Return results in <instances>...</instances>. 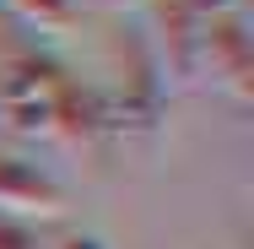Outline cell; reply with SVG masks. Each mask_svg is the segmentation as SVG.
Returning <instances> with one entry per match:
<instances>
[{
    "label": "cell",
    "mask_w": 254,
    "mask_h": 249,
    "mask_svg": "<svg viewBox=\"0 0 254 249\" xmlns=\"http://www.w3.org/2000/svg\"><path fill=\"white\" fill-rule=\"evenodd\" d=\"M195 76H211V87H222L233 103H254V38L238 5L200 22Z\"/></svg>",
    "instance_id": "obj_1"
},
{
    "label": "cell",
    "mask_w": 254,
    "mask_h": 249,
    "mask_svg": "<svg viewBox=\"0 0 254 249\" xmlns=\"http://www.w3.org/2000/svg\"><path fill=\"white\" fill-rule=\"evenodd\" d=\"M114 54H119V114L135 119L141 130H152L157 108L168 98V82H162V65H157L146 33H125L114 44Z\"/></svg>",
    "instance_id": "obj_2"
},
{
    "label": "cell",
    "mask_w": 254,
    "mask_h": 249,
    "mask_svg": "<svg viewBox=\"0 0 254 249\" xmlns=\"http://www.w3.org/2000/svg\"><path fill=\"white\" fill-rule=\"evenodd\" d=\"M200 11L195 0H152V44L157 65H162V82H195V54H200Z\"/></svg>",
    "instance_id": "obj_3"
},
{
    "label": "cell",
    "mask_w": 254,
    "mask_h": 249,
    "mask_svg": "<svg viewBox=\"0 0 254 249\" xmlns=\"http://www.w3.org/2000/svg\"><path fill=\"white\" fill-rule=\"evenodd\" d=\"M60 211H70V190L49 168L0 152V217H22L27 222V217H60Z\"/></svg>",
    "instance_id": "obj_4"
},
{
    "label": "cell",
    "mask_w": 254,
    "mask_h": 249,
    "mask_svg": "<svg viewBox=\"0 0 254 249\" xmlns=\"http://www.w3.org/2000/svg\"><path fill=\"white\" fill-rule=\"evenodd\" d=\"M108 125H114L108 108H103L81 82H70V71H65L60 87H54V103H49V136H65L70 147H92Z\"/></svg>",
    "instance_id": "obj_5"
},
{
    "label": "cell",
    "mask_w": 254,
    "mask_h": 249,
    "mask_svg": "<svg viewBox=\"0 0 254 249\" xmlns=\"http://www.w3.org/2000/svg\"><path fill=\"white\" fill-rule=\"evenodd\" d=\"M22 22H33V27H44V33H65L70 22H76V5L70 0H5Z\"/></svg>",
    "instance_id": "obj_6"
},
{
    "label": "cell",
    "mask_w": 254,
    "mask_h": 249,
    "mask_svg": "<svg viewBox=\"0 0 254 249\" xmlns=\"http://www.w3.org/2000/svg\"><path fill=\"white\" fill-rule=\"evenodd\" d=\"M0 249H44V239L22 217H0Z\"/></svg>",
    "instance_id": "obj_7"
},
{
    "label": "cell",
    "mask_w": 254,
    "mask_h": 249,
    "mask_svg": "<svg viewBox=\"0 0 254 249\" xmlns=\"http://www.w3.org/2000/svg\"><path fill=\"white\" fill-rule=\"evenodd\" d=\"M60 249H108V239H98V233H70Z\"/></svg>",
    "instance_id": "obj_8"
},
{
    "label": "cell",
    "mask_w": 254,
    "mask_h": 249,
    "mask_svg": "<svg viewBox=\"0 0 254 249\" xmlns=\"http://www.w3.org/2000/svg\"><path fill=\"white\" fill-rule=\"evenodd\" d=\"M92 5H103V11H125V5H135V0H92Z\"/></svg>",
    "instance_id": "obj_9"
}]
</instances>
